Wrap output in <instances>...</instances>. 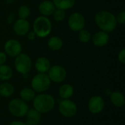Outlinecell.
Segmentation results:
<instances>
[{
  "instance_id": "1",
  "label": "cell",
  "mask_w": 125,
  "mask_h": 125,
  "mask_svg": "<svg viewBox=\"0 0 125 125\" xmlns=\"http://www.w3.org/2000/svg\"><path fill=\"white\" fill-rule=\"evenodd\" d=\"M94 21L101 31L108 33L113 31L118 24L116 15L107 10L99 11L94 16Z\"/></svg>"
},
{
  "instance_id": "2",
  "label": "cell",
  "mask_w": 125,
  "mask_h": 125,
  "mask_svg": "<svg viewBox=\"0 0 125 125\" xmlns=\"http://www.w3.org/2000/svg\"><path fill=\"white\" fill-rule=\"evenodd\" d=\"M33 105L39 113L45 114L53 110L55 105V100L51 94H40L33 99Z\"/></svg>"
},
{
  "instance_id": "3",
  "label": "cell",
  "mask_w": 125,
  "mask_h": 125,
  "mask_svg": "<svg viewBox=\"0 0 125 125\" xmlns=\"http://www.w3.org/2000/svg\"><path fill=\"white\" fill-rule=\"evenodd\" d=\"M52 30V23L48 17L42 15L37 17L33 23V31L36 36L40 38L48 37Z\"/></svg>"
},
{
  "instance_id": "4",
  "label": "cell",
  "mask_w": 125,
  "mask_h": 125,
  "mask_svg": "<svg viewBox=\"0 0 125 125\" xmlns=\"http://www.w3.org/2000/svg\"><path fill=\"white\" fill-rule=\"evenodd\" d=\"M31 89L37 92L41 93L47 91L51 86V80L46 73L35 75L31 81Z\"/></svg>"
},
{
  "instance_id": "5",
  "label": "cell",
  "mask_w": 125,
  "mask_h": 125,
  "mask_svg": "<svg viewBox=\"0 0 125 125\" xmlns=\"http://www.w3.org/2000/svg\"><path fill=\"white\" fill-rule=\"evenodd\" d=\"M14 66L18 73L22 75H26L31 70V58L29 55L21 53L15 57Z\"/></svg>"
},
{
  "instance_id": "6",
  "label": "cell",
  "mask_w": 125,
  "mask_h": 125,
  "mask_svg": "<svg viewBox=\"0 0 125 125\" xmlns=\"http://www.w3.org/2000/svg\"><path fill=\"white\" fill-rule=\"evenodd\" d=\"M8 108L10 112L16 117H23L24 116L28 110V105L25 101L21 99H13L12 100L8 105Z\"/></svg>"
},
{
  "instance_id": "7",
  "label": "cell",
  "mask_w": 125,
  "mask_h": 125,
  "mask_svg": "<svg viewBox=\"0 0 125 125\" xmlns=\"http://www.w3.org/2000/svg\"><path fill=\"white\" fill-rule=\"evenodd\" d=\"M69 28L75 32H78L81 29H84L86 20L83 15L78 12H73L68 18L67 21Z\"/></svg>"
},
{
  "instance_id": "8",
  "label": "cell",
  "mask_w": 125,
  "mask_h": 125,
  "mask_svg": "<svg viewBox=\"0 0 125 125\" xmlns=\"http://www.w3.org/2000/svg\"><path fill=\"white\" fill-rule=\"evenodd\" d=\"M59 111L63 116L70 118L76 114L77 106L73 101L69 99H64L59 103Z\"/></svg>"
},
{
  "instance_id": "9",
  "label": "cell",
  "mask_w": 125,
  "mask_h": 125,
  "mask_svg": "<svg viewBox=\"0 0 125 125\" xmlns=\"http://www.w3.org/2000/svg\"><path fill=\"white\" fill-rule=\"evenodd\" d=\"M48 76L51 81L61 83L67 78V70L60 65H53L48 71Z\"/></svg>"
},
{
  "instance_id": "10",
  "label": "cell",
  "mask_w": 125,
  "mask_h": 125,
  "mask_svg": "<svg viewBox=\"0 0 125 125\" xmlns=\"http://www.w3.org/2000/svg\"><path fill=\"white\" fill-rule=\"evenodd\" d=\"M4 49V53L9 56L16 57L22 52V45L15 39H10L5 42Z\"/></svg>"
},
{
  "instance_id": "11",
  "label": "cell",
  "mask_w": 125,
  "mask_h": 125,
  "mask_svg": "<svg viewBox=\"0 0 125 125\" xmlns=\"http://www.w3.org/2000/svg\"><path fill=\"white\" fill-rule=\"evenodd\" d=\"M105 106L104 100L100 96H93L90 98L88 103L89 111L93 114H97L100 113Z\"/></svg>"
},
{
  "instance_id": "12",
  "label": "cell",
  "mask_w": 125,
  "mask_h": 125,
  "mask_svg": "<svg viewBox=\"0 0 125 125\" xmlns=\"http://www.w3.org/2000/svg\"><path fill=\"white\" fill-rule=\"evenodd\" d=\"M30 30V24L27 19L18 18L13 24L14 32L19 36H25Z\"/></svg>"
},
{
  "instance_id": "13",
  "label": "cell",
  "mask_w": 125,
  "mask_h": 125,
  "mask_svg": "<svg viewBox=\"0 0 125 125\" xmlns=\"http://www.w3.org/2000/svg\"><path fill=\"white\" fill-rule=\"evenodd\" d=\"M92 42L96 47H103L108 44L110 37L108 32L103 31H98L92 36Z\"/></svg>"
},
{
  "instance_id": "14",
  "label": "cell",
  "mask_w": 125,
  "mask_h": 125,
  "mask_svg": "<svg viewBox=\"0 0 125 125\" xmlns=\"http://www.w3.org/2000/svg\"><path fill=\"white\" fill-rule=\"evenodd\" d=\"M38 10L41 15L48 17L53 15L54 10H56V7L52 1L44 0L39 4Z\"/></svg>"
},
{
  "instance_id": "15",
  "label": "cell",
  "mask_w": 125,
  "mask_h": 125,
  "mask_svg": "<svg viewBox=\"0 0 125 125\" xmlns=\"http://www.w3.org/2000/svg\"><path fill=\"white\" fill-rule=\"evenodd\" d=\"M34 67L36 70L39 73H46L49 70L51 66V62L47 57L40 56L38 57L34 64Z\"/></svg>"
},
{
  "instance_id": "16",
  "label": "cell",
  "mask_w": 125,
  "mask_h": 125,
  "mask_svg": "<svg viewBox=\"0 0 125 125\" xmlns=\"http://www.w3.org/2000/svg\"><path fill=\"white\" fill-rule=\"evenodd\" d=\"M40 113H39L35 109L28 110L27 115V122L26 125H37L40 122Z\"/></svg>"
},
{
  "instance_id": "17",
  "label": "cell",
  "mask_w": 125,
  "mask_h": 125,
  "mask_svg": "<svg viewBox=\"0 0 125 125\" xmlns=\"http://www.w3.org/2000/svg\"><path fill=\"white\" fill-rule=\"evenodd\" d=\"M110 100L111 103L117 108L122 107L125 105V97L122 92H114L110 94Z\"/></svg>"
},
{
  "instance_id": "18",
  "label": "cell",
  "mask_w": 125,
  "mask_h": 125,
  "mask_svg": "<svg viewBox=\"0 0 125 125\" xmlns=\"http://www.w3.org/2000/svg\"><path fill=\"white\" fill-rule=\"evenodd\" d=\"M47 45L52 51H59L63 46V40L58 36H52L48 40Z\"/></svg>"
},
{
  "instance_id": "19",
  "label": "cell",
  "mask_w": 125,
  "mask_h": 125,
  "mask_svg": "<svg viewBox=\"0 0 125 125\" xmlns=\"http://www.w3.org/2000/svg\"><path fill=\"white\" fill-rule=\"evenodd\" d=\"M73 93H74V89L73 86H71L69 83H65L62 85L59 90V97L63 100L69 99L73 96Z\"/></svg>"
},
{
  "instance_id": "20",
  "label": "cell",
  "mask_w": 125,
  "mask_h": 125,
  "mask_svg": "<svg viewBox=\"0 0 125 125\" xmlns=\"http://www.w3.org/2000/svg\"><path fill=\"white\" fill-rule=\"evenodd\" d=\"M76 0H52L56 9L67 10L71 9L75 4Z\"/></svg>"
},
{
  "instance_id": "21",
  "label": "cell",
  "mask_w": 125,
  "mask_h": 125,
  "mask_svg": "<svg viewBox=\"0 0 125 125\" xmlns=\"http://www.w3.org/2000/svg\"><path fill=\"white\" fill-rule=\"evenodd\" d=\"M12 77V68L6 64L0 65V80L1 81H8Z\"/></svg>"
},
{
  "instance_id": "22",
  "label": "cell",
  "mask_w": 125,
  "mask_h": 125,
  "mask_svg": "<svg viewBox=\"0 0 125 125\" xmlns=\"http://www.w3.org/2000/svg\"><path fill=\"white\" fill-rule=\"evenodd\" d=\"M14 93V87L11 83H3L0 85V95L4 97H9Z\"/></svg>"
},
{
  "instance_id": "23",
  "label": "cell",
  "mask_w": 125,
  "mask_h": 125,
  "mask_svg": "<svg viewBox=\"0 0 125 125\" xmlns=\"http://www.w3.org/2000/svg\"><path fill=\"white\" fill-rule=\"evenodd\" d=\"M20 96L23 101H31L35 97V92L30 88H24L21 91Z\"/></svg>"
},
{
  "instance_id": "24",
  "label": "cell",
  "mask_w": 125,
  "mask_h": 125,
  "mask_svg": "<svg viewBox=\"0 0 125 125\" xmlns=\"http://www.w3.org/2000/svg\"><path fill=\"white\" fill-rule=\"evenodd\" d=\"M92 38V34L87 29H81L78 31V39L82 43H88Z\"/></svg>"
},
{
  "instance_id": "25",
  "label": "cell",
  "mask_w": 125,
  "mask_h": 125,
  "mask_svg": "<svg viewBox=\"0 0 125 125\" xmlns=\"http://www.w3.org/2000/svg\"><path fill=\"white\" fill-rule=\"evenodd\" d=\"M31 10L30 8L27 5H21L18 10V15L19 18L22 19H27L30 15Z\"/></svg>"
},
{
  "instance_id": "26",
  "label": "cell",
  "mask_w": 125,
  "mask_h": 125,
  "mask_svg": "<svg viewBox=\"0 0 125 125\" xmlns=\"http://www.w3.org/2000/svg\"><path fill=\"white\" fill-rule=\"evenodd\" d=\"M53 18L56 21L60 22L62 21L65 19L66 17V12L65 10H61V9H56L54 10L53 13Z\"/></svg>"
},
{
  "instance_id": "27",
  "label": "cell",
  "mask_w": 125,
  "mask_h": 125,
  "mask_svg": "<svg viewBox=\"0 0 125 125\" xmlns=\"http://www.w3.org/2000/svg\"><path fill=\"white\" fill-rule=\"evenodd\" d=\"M116 20L117 23L122 24L123 25L125 23V11L122 10L119 13H118V15L116 16Z\"/></svg>"
},
{
  "instance_id": "28",
  "label": "cell",
  "mask_w": 125,
  "mask_h": 125,
  "mask_svg": "<svg viewBox=\"0 0 125 125\" xmlns=\"http://www.w3.org/2000/svg\"><path fill=\"white\" fill-rule=\"evenodd\" d=\"M118 60L122 64L125 63V49H122L118 53Z\"/></svg>"
},
{
  "instance_id": "29",
  "label": "cell",
  "mask_w": 125,
  "mask_h": 125,
  "mask_svg": "<svg viewBox=\"0 0 125 125\" xmlns=\"http://www.w3.org/2000/svg\"><path fill=\"white\" fill-rule=\"evenodd\" d=\"M7 54L4 52L0 51V65L4 64L7 61Z\"/></svg>"
},
{
  "instance_id": "30",
  "label": "cell",
  "mask_w": 125,
  "mask_h": 125,
  "mask_svg": "<svg viewBox=\"0 0 125 125\" xmlns=\"http://www.w3.org/2000/svg\"><path fill=\"white\" fill-rule=\"evenodd\" d=\"M26 36H27L28 40H30V41L34 40H35V38L37 37V36H36L35 33L34 32V31H29L26 34Z\"/></svg>"
},
{
  "instance_id": "31",
  "label": "cell",
  "mask_w": 125,
  "mask_h": 125,
  "mask_svg": "<svg viewBox=\"0 0 125 125\" xmlns=\"http://www.w3.org/2000/svg\"><path fill=\"white\" fill-rule=\"evenodd\" d=\"M9 125H26L25 123H23V122H20V121H14L12 122H11Z\"/></svg>"
}]
</instances>
